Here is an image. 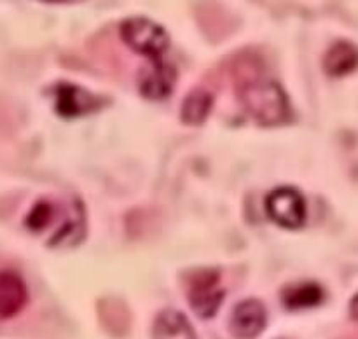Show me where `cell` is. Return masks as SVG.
I'll use <instances>...</instances> for the list:
<instances>
[{
	"mask_svg": "<svg viewBox=\"0 0 358 339\" xmlns=\"http://www.w3.org/2000/svg\"><path fill=\"white\" fill-rule=\"evenodd\" d=\"M213 107V94L203 87L189 91L182 101L180 119L187 126H199L206 121Z\"/></svg>",
	"mask_w": 358,
	"mask_h": 339,
	"instance_id": "cell-11",
	"label": "cell"
},
{
	"mask_svg": "<svg viewBox=\"0 0 358 339\" xmlns=\"http://www.w3.org/2000/svg\"><path fill=\"white\" fill-rule=\"evenodd\" d=\"M52 93H55L56 114L63 119H77L93 114L103 105V100L96 94L72 82L56 84Z\"/></svg>",
	"mask_w": 358,
	"mask_h": 339,
	"instance_id": "cell-5",
	"label": "cell"
},
{
	"mask_svg": "<svg viewBox=\"0 0 358 339\" xmlns=\"http://www.w3.org/2000/svg\"><path fill=\"white\" fill-rule=\"evenodd\" d=\"M324 72L331 77L350 75L357 68V48L350 41H338L325 51Z\"/></svg>",
	"mask_w": 358,
	"mask_h": 339,
	"instance_id": "cell-9",
	"label": "cell"
},
{
	"mask_svg": "<svg viewBox=\"0 0 358 339\" xmlns=\"http://www.w3.org/2000/svg\"><path fill=\"white\" fill-rule=\"evenodd\" d=\"M28 304V289L24 280L10 269L0 271V320L16 317Z\"/></svg>",
	"mask_w": 358,
	"mask_h": 339,
	"instance_id": "cell-8",
	"label": "cell"
},
{
	"mask_svg": "<svg viewBox=\"0 0 358 339\" xmlns=\"http://www.w3.org/2000/svg\"><path fill=\"white\" fill-rule=\"evenodd\" d=\"M119 35L131 51L147 56L150 62H159L170 48L166 28L143 16L126 17L119 27Z\"/></svg>",
	"mask_w": 358,
	"mask_h": 339,
	"instance_id": "cell-2",
	"label": "cell"
},
{
	"mask_svg": "<svg viewBox=\"0 0 358 339\" xmlns=\"http://www.w3.org/2000/svg\"><path fill=\"white\" fill-rule=\"evenodd\" d=\"M220 275L213 269H203L192 275L187 290V301L191 310L199 318H212L222 306L226 292L217 289Z\"/></svg>",
	"mask_w": 358,
	"mask_h": 339,
	"instance_id": "cell-4",
	"label": "cell"
},
{
	"mask_svg": "<svg viewBox=\"0 0 358 339\" xmlns=\"http://www.w3.org/2000/svg\"><path fill=\"white\" fill-rule=\"evenodd\" d=\"M325 292L317 282L290 283L282 290V303L287 310L299 311L322 304Z\"/></svg>",
	"mask_w": 358,
	"mask_h": 339,
	"instance_id": "cell-10",
	"label": "cell"
},
{
	"mask_svg": "<svg viewBox=\"0 0 358 339\" xmlns=\"http://www.w3.org/2000/svg\"><path fill=\"white\" fill-rule=\"evenodd\" d=\"M264 210L269 220L283 229L296 231L306 224V199L299 189L290 185L273 189L266 196Z\"/></svg>",
	"mask_w": 358,
	"mask_h": 339,
	"instance_id": "cell-3",
	"label": "cell"
},
{
	"mask_svg": "<svg viewBox=\"0 0 358 339\" xmlns=\"http://www.w3.org/2000/svg\"><path fill=\"white\" fill-rule=\"evenodd\" d=\"M268 325V310L255 297L243 299L233 308L229 317L231 334L236 339H255Z\"/></svg>",
	"mask_w": 358,
	"mask_h": 339,
	"instance_id": "cell-6",
	"label": "cell"
},
{
	"mask_svg": "<svg viewBox=\"0 0 358 339\" xmlns=\"http://www.w3.org/2000/svg\"><path fill=\"white\" fill-rule=\"evenodd\" d=\"M177 79L178 73L173 65L163 62V59H159V62H150L149 68L140 72V94L145 100L150 101L166 100L171 94V91H173Z\"/></svg>",
	"mask_w": 358,
	"mask_h": 339,
	"instance_id": "cell-7",
	"label": "cell"
},
{
	"mask_svg": "<svg viewBox=\"0 0 358 339\" xmlns=\"http://www.w3.org/2000/svg\"><path fill=\"white\" fill-rule=\"evenodd\" d=\"M245 110L261 126L283 124L292 115L290 98L275 80H250L238 89Z\"/></svg>",
	"mask_w": 358,
	"mask_h": 339,
	"instance_id": "cell-1",
	"label": "cell"
},
{
	"mask_svg": "<svg viewBox=\"0 0 358 339\" xmlns=\"http://www.w3.org/2000/svg\"><path fill=\"white\" fill-rule=\"evenodd\" d=\"M55 212L56 208L51 201L41 199V201H37L34 206H31L27 219H24V224H27V227L31 231V233H41V231H44L45 227L52 222V219H55V217H52L55 215Z\"/></svg>",
	"mask_w": 358,
	"mask_h": 339,
	"instance_id": "cell-12",
	"label": "cell"
}]
</instances>
